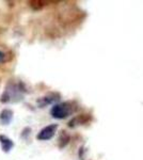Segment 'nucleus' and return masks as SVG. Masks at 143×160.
Returning <instances> with one entry per match:
<instances>
[{"label":"nucleus","instance_id":"obj_2","mask_svg":"<svg viewBox=\"0 0 143 160\" xmlns=\"http://www.w3.org/2000/svg\"><path fill=\"white\" fill-rule=\"evenodd\" d=\"M74 111H75V108L72 102H64L54 104L53 107H51L50 114L54 118L63 120V118H66L67 117H69Z\"/></svg>","mask_w":143,"mask_h":160},{"label":"nucleus","instance_id":"obj_5","mask_svg":"<svg viewBox=\"0 0 143 160\" xmlns=\"http://www.w3.org/2000/svg\"><path fill=\"white\" fill-rule=\"evenodd\" d=\"M14 118V112L12 109H3L0 112V124L3 126L10 125Z\"/></svg>","mask_w":143,"mask_h":160},{"label":"nucleus","instance_id":"obj_9","mask_svg":"<svg viewBox=\"0 0 143 160\" xmlns=\"http://www.w3.org/2000/svg\"><path fill=\"white\" fill-rule=\"evenodd\" d=\"M4 58H6V56H4V53L2 52V51H0V64L3 63V62H4Z\"/></svg>","mask_w":143,"mask_h":160},{"label":"nucleus","instance_id":"obj_8","mask_svg":"<svg viewBox=\"0 0 143 160\" xmlns=\"http://www.w3.org/2000/svg\"><path fill=\"white\" fill-rule=\"evenodd\" d=\"M30 133H31V128L30 127H26V128H24V129H23L20 137H22V139H24V140H28V138H29Z\"/></svg>","mask_w":143,"mask_h":160},{"label":"nucleus","instance_id":"obj_1","mask_svg":"<svg viewBox=\"0 0 143 160\" xmlns=\"http://www.w3.org/2000/svg\"><path fill=\"white\" fill-rule=\"evenodd\" d=\"M26 92L22 82H8L6 89L0 97V102L2 104H9V102H20L24 97V93Z\"/></svg>","mask_w":143,"mask_h":160},{"label":"nucleus","instance_id":"obj_6","mask_svg":"<svg viewBox=\"0 0 143 160\" xmlns=\"http://www.w3.org/2000/svg\"><path fill=\"white\" fill-rule=\"evenodd\" d=\"M0 145H1V149L4 153H10L12 151V148H14V142L9 137L0 135Z\"/></svg>","mask_w":143,"mask_h":160},{"label":"nucleus","instance_id":"obj_7","mask_svg":"<svg viewBox=\"0 0 143 160\" xmlns=\"http://www.w3.org/2000/svg\"><path fill=\"white\" fill-rule=\"evenodd\" d=\"M69 136L66 133V131H61V135L59 137V148H63L69 144Z\"/></svg>","mask_w":143,"mask_h":160},{"label":"nucleus","instance_id":"obj_4","mask_svg":"<svg viewBox=\"0 0 143 160\" xmlns=\"http://www.w3.org/2000/svg\"><path fill=\"white\" fill-rule=\"evenodd\" d=\"M59 99H60V95L58 93H50V94L46 95V96L41 97V98L38 100V105L40 108H44V107H46V106L58 102Z\"/></svg>","mask_w":143,"mask_h":160},{"label":"nucleus","instance_id":"obj_3","mask_svg":"<svg viewBox=\"0 0 143 160\" xmlns=\"http://www.w3.org/2000/svg\"><path fill=\"white\" fill-rule=\"evenodd\" d=\"M57 129H58V125L57 124H50V125L44 127L43 129L40 130V132L36 135V139L40 141H48L54 136L56 135Z\"/></svg>","mask_w":143,"mask_h":160}]
</instances>
